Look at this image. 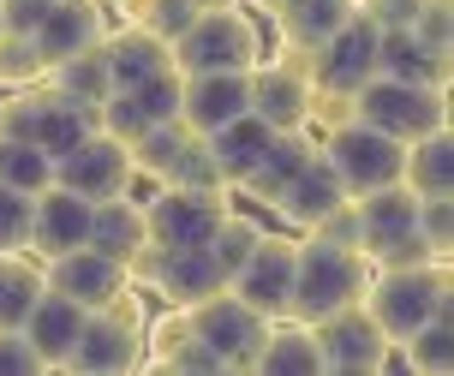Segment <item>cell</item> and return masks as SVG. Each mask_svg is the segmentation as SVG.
<instances>
[{"label": "cell", "instance_id": "cell-1", "mask_svg": "<svg viewBox=\"0 0 454 376\" xmlns=\"http://www.w3.org/2000/svg\"><path fill=\"white\" fill-rule=\"evenodd\" d=\"M364 287H371V257L359 245H335L323 233H305L299 239V263H294V305H287V317L317 323L329 310L359 305Z\"/></svg>", "mask_w": 454, "mask_h": 376}, {"label": "cell", "instance_id": "cell-2", "mask_svg": "<svg viewBox=\"0 0 454 376\" xmlns=\"http://www.w3.org/2000/svg\"><path fill=\"white\" fill-rule=\"evenodd\" d=\"M144 323H150V310H144L137 287H120L102 310H84L78 347L67 353V364H60V371H78V376H126V371H144Z\"/></svg>", "mask_w": 454, "mask_h": 376}, {"label": "cell", "instance_id": "cell-3", "mask_svg": "<svg viewBox=\"0 0 454 376\" xmlns=\"http://www.w3.org/2000/svg\"><path fill=\"white\" fill-rule=\"evenodd\" d=\"M168 48H174V72H251L263 60V24L246 12V0L204 6Z\"/></svg>", "mask_w": 454, "mask_h": 376}, {"label": "cell", "instance_id": "cell-4", "mask_svg": "<svg viewBox=\"0 0 454 376\" xmlns=\"http://www.w3.org/2000/svg\"><path fill=\"white\" fill-rule=\"evenodd\" d=\"M364 310H371V317H377V329L401 347L412 329H425L431 317L449 310V257L407 263V269H371Z\"/></svg>", "mask_w": 454, "mask_h": 376}, {"label": "cell", "instance_id": "cell-5", "mask_svg": "<svg viewBox=\"0 0 454 376\" xmlns=\"http://www.w3.org/2000/svg\"><path fill=\"white\" fill-rule=\"evenodd\" d=\"M353 120H364V126H377V132L412 144V137L449 126V90L407 84V78L377 72V78H364V84L353 90Z\"/></svg>", "mask_w": 454, "mask_h": 376}, {"label": "cell", "instance_id": "cell-6", "mask_svg": "<svg viewBox=\"0 0 454 376\" xmlns=\"http://www.w3.org/2000/svg\"><path fill=\"white\" fill-rule=\"evenodd\" d=\"M317 155L335 168V179H340L347 198H364V192L401 179V155H407V144L388 137V132H377V126H364V120H340V126H329V132L317 137Z\"/></svg>", "mask_w": 454, "mask_h": 376}, {"label": "cell", "instance_id": "cell-7", "mask_svg": "<svg viewBox=\"0 0 454 376\" xmlns=\"http://www.w3.org/2000/svg\"><path fill=\"white\" fill-rule=\"evenodd\" d=\"M227 209H233V192L227 185H161L156 198L144 203L150 245H168V251L209 245V233L227 222Z\"/></svg>", "mask_w": 454, "mask_h": 376}, {"label": "cell", "instance_id": "cell-8", "mask_svg": "<svg viewBox=\"0 0 454 376\" xmlns=\"http://www.w3.org/2000/svg\"><path fill=\"white\" fill-rule=\"evenodd\" d=\"M126 275H132V287H150L156 299H168V305H204L209 293L227 287V275L215 269V257H209L204 245H192V251H168V245H144L132 263H126Z\"/></svg>", "mask_w": 454, "mask_h": 376}, {"label": "cell", "instance_id": "cell-9", "mask_svg": "<svg viewBox=\"0 0 454 376\" xmlns=\"http://www.w3.org/2000/svg\"><path fill=\"white\" fill-rule=\"evenodd\" d=\"M311 54L281 48L275 60L251 67V114L270 126V132H299L311 126Z\"/></svg>", "mask_w": 454, "mask_h": 376}, {"label": "cell", "instance_id": "cell-10", "mask_svg": "<svg viewBox=\"0 0 454 376\" xmlns=\"http://www.w3.org/2000/svg\"><path fill=\"white\" fill-rule=\"evenodd\" d=\"M311 329H317L323 371H335V376H377L388 358H395V341L377 329V317L364 310V299H359V305H347V310L317 317Z\"/></svg>", "mask_w": 454, "mask_h": 376}, {"label": "cell", "instance_id": "cell-11", "mask_svg": "<svg viewBox=\"0 0 454 376\" xmlns=\"http://www.w3.org/2000/svg\"><path fill=\"white\" fill-rule=\"evenodd\" d=\"M132 150L120 144V137H108L102 126H96L90 137H78L72 150L54 155V185H67V192H78L84 203H102V198H120V192H132Z\"/></svg>", "mask_w": 454, "mask_h": 376}, {"label": "cell", "instance_id": "cell-12", "mask_svg": "<svg viewBox=\"0 0 454 376\" xmlns=\"http://www.w3.org/2000/svg\"><path fill=\"white\" fill-rule=\"evenodd\" d=\"M185 317H192L198 341L222 358V371H251V358L263 347V329H270V317H257L239 293H227V287L209 293L204 305H192Z\"/></svg>", "mask_w": 454, "mask_h": 376}, {"label": "cell", "instance_id": "cell-13", "mask_svg": "<svg viewBox=\"0 0 454 376\" xmlns=\"http://www.w3.org/2000/svg\"><path fill=\"white\" fill-rule=\"evenodd\" d=\"M294 263H299V239L263 227V239L251 245V257L233 269L227 293H239L257 317H287V305H294Z\"/></svg>", "mask_w": 454, "mask_h": 376}, {"label": "cell", "instance_id": "cell-14", "mask_svg": "<svg viewBox=\"0 0 454 376\" xmlns=\"http://www.w3.org/2000/svg\"><path fill=\"white\" fill-rule=\"evenodd\" d=\"M364 78H377V24L353 12L329 43L311 48V90L323 96H353Z\"/></svg>", "mask_w": 454, "mask_h": 376}, {"label": "cell", "instance_id": "cell-15", "mask_svg": "<svg viewBox=\"0 0 454 376\" xmlns=\"http://www.w3.org/2000/svg\"><path fill=\"white\" fill-rule=\"evenodd\" d=\"M43 281L54 293H67L72 305H84V310H102L120 287H132L126 263H120V257H102L96 245H78V251L48 257V263H43Z\"/></svg>", "mask_w": 454, "mask_h": 376}, {"label": "cell", "instance_id": "cell-16", "mask_svg": "<svg viewBox=\"0 0 454 376\" xmlns=\"http://www.w3.org/2000/svg\"><path fill=\"white\" fill-rule=\"evenodd\" d=\"M251 114V72H180V120L198 137Z\"/></svg>", "mask_w": 454, "mask_h": 376}, {"label": "cell", "instance_id": "cell-17", "mask_svg": "<svg viewBox=\"0 0 454 376\" xmlns=\"http://www.w3.org/2000/svg\"><path fill=\"white\" fill-rule=\"evenodd\" d=\"M353 215H359V251L371 257V269H377V257H388L401 239L419 233V198H412L401 179L353 198Z\"/></svg>", "mask_w": 454, "mask_h": 376}, {"label": "cell", "instance_id": "cell-18", "mask_svg": "<svg viewBox=\"0 0 454 376\" xmlns=\"http://www.w3.org/2000/svg\"><path fill=\"white\" fill-rule=\"evenodd\" d=\"M90 239V203L67 192V185H48L36 192V215H30V257L48 263V257H60V251H78V245Z\"/></svg>", "mask_w": 454, "mask_h": 376}, {"label": "cell", "instance_id": "cell-19", "mask_svg": "<svg viewBox=\"0 0 454 376\" xmlns=\"http://www.w3.org/2000/svg\"><path fill=\"white\" fill-rule=\"evenodd\" d=\"M30 36H36L48 67H60V60H72V54H84V48H96L108 36V6L102 0H60Z\"/></svg>", "mask_w": 454, "mask_h": 376}, {"label": "cell", "instance_id": "cell-20", "mask_svg": "<svg viewBox=\"0 0 454 376\" xmlns=\"http://www.w3.org/2000/svg\"><path fill=\"white\" fill-rule=\"evenodd\" d=\"M335 203H347V192H340L335 168H329L323 155H311V161H305V168H299V174L287 179V185H281V198H275L270 209H275V215H281L287 227L311 233V227H317L323 215L335 209Z\"/></svg>", "mask_w": 454, "mask_h": 376}, {"label": "cell", "instance_id": "cell-21", "mask_svg": "<svg viewBox=\"0 0 454 376\" xmlns=\"http://www.w3.org/2000/svg\"><path fill=\"white\" fill-rule=\"evenodd\" d=\"M78 329H84V305H72L67 293H54V287H43V299H36L30 317L19 323V334L36 347V358H43V371L48 364H67V353L78 347Z\"/></svg>", "mask_w": 454, "mask_h": 376}, {"label": "cell", "instance_id": "cell-22", "mask_svg": "<svg viewBox=\"0 0 454 376\" xmlns=\"http://www.w3.org/2000/svg\"><path fill=\"white\" fill-rule=\"evenodd\" d=\"M251 371L263 376H323V353H317V329L299 317H270L263 347L251 358Z\"/></svg>", "mask_w": 454, "mask_h": 376}, {"label": "cell", "instance_id": "cell-23", "mask_svg": "<svg viewBox=\"0 0 454 376\" xmlns=\"http://www.w3.org/2000/svg\"><path fill=\"white\" fill-rule=\"evenodd\" d=\"M270 126L257 120V114H239V120H227V126H215V132L204 137L209 144V161H215V174H222L227 192H239L251 179V168L263 161V150H270Z\"/></svg>", "mask_w": 454, "mask_h": 376}, {"label": "cell", "instance_id": "cell-24", "mask_svg": "<svg viewBox=\"0 0 454 376\" xmlns=\"http://www.w3.org/2000/svg\"><path fill=\"white\" fill-rule=\"evenodd\" d=\"M102 54H108L114 90H126V84H137V78H156V72L174 67V48L161 43V36H150L137 19H126L120 30H108V36H102Z\"/></svg>", "mask_w": 454, "mask_h": 376}, {"label": "cell", "instance_id": "cell-25", "mask_svg": "<svg viewBox=\"0 0 454 376\" xmlns=\"http://www.w3.org/2000/svg\"><path fill=\"white\" fill-rule=\"evenodd\" d=\"M359 12V0H281L270 19H275V36L281 48H299V54H311L317 43H329L340 24Z\"/></svg>", "mask_w": 454, "mask_h": 376}, {"label": "cell", "instance_id": "cell-26", "mask_svg": "<svg viewBox=\"0 0 454 376\" xmlns=\"http://www.w3.org/2000/svg\"><path fill=\"white\" fill-rule=\"evenodd\" d=\"M102 257H120V263H132L137 251L150 245V222H144V203L132 192H120V198H102L90 203V239Z\"/></svg>", "mask_w": 454, "mask_h": 376}, {"label": "cell", "instance_id": "cell-27", "mask_svg": "<svg viewBox=\"0 0 454 376\" xmlns=\"http://www.w3.org/2000/svg\"><path fill=\"white\" fill-rule=\"evenodd\" d=\"M311 155H317V132H311V126H299V132H275L270 150H263V161L251 168V179L239 185V192H246L251 203H263V209H270V203L281 198V185H287Z\"/></svg>", "mask_w": 454, "mask_h": 376}, {"label": "cell", "instance_id": "cell-28", "mask_svg": "<svg viewBox=\"0 0 454 376\" xmlns=\"http://www.w3.org/2000/svg\"><path fill=\"white\" fill-rule=\"evenodd\" d=\"M377 72L407 78V84H436L449 90V48L419 43L412 30H377Z\"/></svg>", "mask_w": 454, "mask_h": 376}, {"label": "cell", "instance_id": "cell-29", "mask_svg": "<svg viewBox=\"0 0 454 376\" xmlns=\"http://www.w3.org/2000/svg\"><path fill=\"white\" fill-rule=\"evenodd\" d=\"M401 185H407L412 198H449L454 192V137H449V126L407 144V155H401Z\"/></svg>", "mask_w": 454, "mask_h": 376}, {"label": "cell", "instance_id": "cell-30", "mask_svg": "<svg viewBox=\"0 0 454 376\" xmlns=\"http://www.w3.org/2000/svg\"><path fill=\"white\" fill-rule=\"evenodd\" d=\"M48 90H60L67 102H84V108H102L114 96V78H108V54L102 43L84 48V54H72L60 67H48Z\"/></svg>", "mask_w": 454, "mask_h": 376}, {"label": "cell", "instance_id": "cell-31", "mask_svg": "<svg viewBox=\"0 0 454 376\" xmlns=\"http://www.w3.org/2000/svg\"><path fill=\"white\" fill-rule=\"evenodd\" d=\"M43 263L30 251H0V329H19L30 305L43 299Z\"/></svg>", "mask_w": 454, "mask_h": 376}, {"label": "cell", "instance_id": "cell-32", "mask_svg": "<svg viewBox=\"0 0 454 376\" xmlns=\"http://www.w3.org/2000/svg\"><path fill=\"white\" fill-rule=\"evenodd\" d=\"M192 126H185V120H161V126H150V132L137 137V144H126V150H132V168H137V179H168L174 174V168H180V155L192 150Z\"/></svg>", "mask_w": 454, "mask_h": 376}, {"label": "cell", "instance_id": "cell-33", "mask_svg": "<svg viewBox=\"0 0 454 376\" xmlns=\"http://www.w3.org/2000/svg\"><path fill=\"white\" fill-rule=\"evenodd\" d=\"M90 132H96V108H84V102H67L60 90H48L43 120H36V137H30V144H43L48 155H60V150H72L78 137H90Z\"/></svg>", "mask_w": 454, "mask_h": 376}, {"label": "cell", "instance_id": "cell-34", "mask_svg": "<svg viewBox=\"0 0 454 376\" xmlns=\"http://www.w3.org/2000/svg\"><path fill=\"white\" fill-rule=\"evenodd\" d=\"M395 353L407 358L412 376H449V364H454V323H449V310H442V317H431L425 329H412Z\"/></svg>", "mask_w": 454, "mask_h": 376}, {"label": "cell", "instance_id": "cell-35", "mask_svg": "<svg viewBox=\"0 0 454 376\" xmlns=\"http://www.w3.org/2000/svg\"><path fill=\"white\" fill-rule=\"evenodd\" d=\"M0 179L12 185V192H48L54 185V155L43 144H30V137H0Z\"/></svg>", "mask_w": 454, "mask_h": 376}, {"label": "cell", "instance_id": "cell-36", "mask_svg": "<svg viewBox=\"0 0 454 376\" xmlns=\"http://www.w3.org/2000/svg\"><path fill=\"white\" fill-rule=\"evenodd\" d=\"M120 96L132 102V114L144 120V126L180 120V72H174V67H168V72H156V78H137V84H126Z\"/></svg>", "mask_w": 454, "mask_h": 376}, {"label": "cell", "instance_id": "cell-37", "mask_svg": "<svg viewBox=\"0 0 454 376\" xmlns=\"http://www.w3.org/2000/svg\"><path fill=\"white\" fill-rule=\"evenodd\" d=\"M257 239H263V222H257V215H239V209H227V222L209 233L204 251L215 257V269H222L227 281H233V269L251 257V245H257Z\"/></svg>", "mask_w": 454, "mask_h": 376}, {"label": "cell", "instance_id": "cell-38", "mask_svg": "<svg viewBox=\"0 0 454 376\" xmlns=\"http://www.w3.org/2000/svg\"><path fill=\"white\" fill-rule=\"evenodd\" d=\"M48 78V60L36 36L24 30H0V90H19V84H43Z\"/></svg>", "mask_w": 454, "mask_h": 376}, {"label": "cell", "instance_id": "cell-39", "mask_svg": "<svg viewBox=\"0 0 454 376\" xmlns=\"http://www.w3.org/2000/svg\"><path fill=\"white\" fill-rule=\"evenodd\" d=\"M144 364H156V371H198V376H222V358L209 353L204 341H198V329L174 334L168 347H150L144 353Z\"/></svg>", "mask_w": 454, "mask_h": 376}, {"label": "cell", "instance_id": "cell-40", "mask_svg": "<svg viewBox=\"0 0 454 376\" xmlns=\"http://www.w3.org/2000/svg\"><path fill=\"white\" fill-rule=\"evenodd\" d=\"M198 12H204L198 0H137V6L126 12V19H137L144 30H150V36H161V43H174V36H180L185 24L198 19Z\"/></svg>", "mask_w": 454, "mask_h": 376}, {"label": "cell", "instance_id": "cell-41", "mask_svg": "<svg viewBox=\"0 0 454 376\" xmlns=\"http://www.w3.org/2000/svg\"><path fill=\"white\" fill-rule=\"evenodd\" d=\"M30 215H36V198L30 192H12L0 179V251H24L30 245Z\"/></svg>", "mask_w": 454, "mask_h": 376}, {"label": "cell", "instance_id": "cell-42", "mask_svg": "<svg viewBox=\"0 0 454 376\" xmlns=\"http://www.w3.org/2000/svg\"><path fill=\"white\" fill-rule=\"evenodd\" d=\"M419 239L431 245V257L454 251V203L449 198H419Z\"/></svg>", "mask_w": 454, "mask_h": 376}, {"label": "cell", "instance_id": "cell-43", "mask_svg": "<svg viewBox=\"0 0 454 376\" xmlns=\"http://www.w3.org/2000/svg\"><path fill=\"white\" fill-rule=\"evenodd\" d=\"M161 185H222V174H215V161H209V144H204V137H192V150L180 155V168L161 179Z\"/></svg>", "mask_w": 454, "mask_h": 376}, {"label": "cell", "instance_id": "cell-44", "mask_svg": "<svg viewBox=\"0 0 454 376\" xmlns=\"http://www.w3.org/2000/svg\"><path fill=\"white\" fill-rule=\"evenodd\" d=\"M36 371H43L36 347L19 329H0V376H36Z\"/></svg>", "mask_w": 454, "mask_h": 376}, {"label": "cell", "instance_id": "cell-45", "mask_svg": "<svg viewBox=\"0 0 454 376\" xmlns=\"http://www.w3.org/2000/svg\"><path fill=\"white\" fill-rule=\"evenodd\" d=\"M54 6H60V0H0V30H24V36H30Z\"/></svg>", "mask_w": 454, "mask_h": 376}, {"label": "cell", "instance_id": "cell-46", "mask_svg": "<svg viewBox=\"0 0 454 376\" xmlns=\"http://www.w3.org/2000/svg\"><path fill=\"white\" fill-rule=\"evenodd\" d=\"M419 6H425V0H359V12L377 24V30H407Z\"/></svg>", "mask_w": 454, "mask_h": 376}, {"label": "cell", "instance_id": "cell-47", "mask_svg": "<svg viewBox=\"0 0 454 376\" xmlns=\"http://www.w3.org/2000/svg\"><path fill=\"white\" fill-rule=\"evenodd\" d=\"M102 6H114V12H132L137 0H102Z\"/></svg>", "mask_w": 454, "mask_h": 376}, {"label": "cell", "instance_id": "cell-48", "mask_svg": "<svg viewBox=\"0 0 454 376\" xmlns=\"http://www.w3.org/2000/svg\"><path fill=\"white\" fill-rule=\"evenodd\" d=\"M251 6H257V12H275V6H281V0H251Z\"/></svg>", "mask_w": 454, "mask_h": 376}, {"label": "cell", "instance_id": "cell-49", "mask_svg": "<svg viewBox=\"0 0 454 376\" xmlns=\"http://www.w3.org/2000/svg\"><path fill=\"white\" fill-rule=\"evenodd\" d=\"M198 6H233V0H198Z\"/></svg>", "mask_w": 454, "mask_h": 376}]
</instances>
